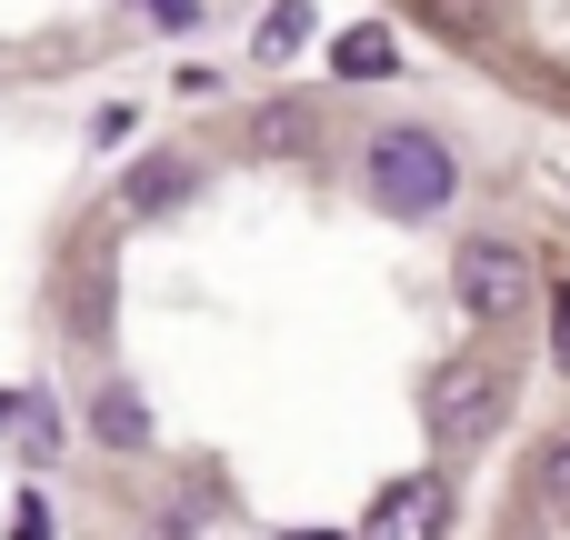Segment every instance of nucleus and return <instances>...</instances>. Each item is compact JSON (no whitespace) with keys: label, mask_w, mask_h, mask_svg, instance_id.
<instances>
[{"label":"nucleus","mask_w":570,"mask_h":540,"mask_svg":"<svg viewBox=\"0 0 570 540\" xmlns=\"http://www.w3.org/2000/svg\"><path fill=\"white\" fill-rule=\"evenodd\" d=\"M451 190H461V160H451L431 130H381V140H371V200H381V210L431 220V210H451Z\"/></svg>","instance_id":"obj_1"},{"label":"nucleus","mask_w":570,"mask_h":540,"mask_svg":"<svg viewBox=\"0 0 570 540\" xmlns=\"http://www.w3.org/2000/svg\"><path fill=\"white\" fill-rule=\"evenodd\" d=\"M451 281H461V311H481V321H511V311H531V261H521L511 240H461Z\"/></svg>","instance_id":"obj_2"},{"label":"nucleus","mask_w":570,"mask_h":540,"mask_svg":"<svg viewBox=\"0 0 570 540\" xmlns=\"http://www.w3.org/2000/svg\"><path fill=\"white\" fill-rule=\"evenodd\" d=\"M491 421H501V371L451 361V371H441V391H431V431H441V441H481Z\"/></svg>","instance_id":"obj_3"},{"label":"nucleus","mask_w":570,"mask_h":540,"mask_svg":"<svg viewBox=\"0 0 570 540\" xmlns=\"http://www.w3.org/2000/svg\"><path fill=\"white\" fill-rule=\"evenodd\" d=\"M451 521V491L421 471V481H391L381 501H371V531H441Z\"/></svg>","instance_id":"obj_4"},{"label":"nucleus","mask_w":570,"mask_h":540,"mask_svg":"<svg viewBox=\"0 0 570 540\" xmlns=\"http://www.w3.org/2000/svg\"><path fill=\"white\" fill-rule=\"evenodd\" d=\"M331 70H341V80H391V70H401V40H391L381 20H361V30L331 40Z\"/></svg>","instance_id":"obj_5"},{"label":"nucleus","mask_w":570,"mask_h":540,"mask_svg":"<svg viewBox=\"0 0 570 540\" xmlns=\"http://www.w3.org/2000/svg\"><path fill=\"white\" fill-rule=\"evenodd\" d=\"M90 431H100L110 451H140V441H150V401H140V391L120 381V391H100V411H90Z\"/></svg>","instance_id":"obj_6"},{"label":"nucleus","mask_w":570,"mask_h":540,"mask_svg":"<svg viewBox=\"0 0 570 540\" xmlns=\"http://www.w3.org/2000/svg\"><path fill=\"white\" fill-rule=\"evenodd\" d=\"M301 40H311V0H281V10L261 20V40H250V50H261V60H291Z\"/></svg>","instance_id":"obj_7"},{"label":"nucleus","mask_w":570,"mask_h":540,"mask_svg":"<svg viewBox=\"0 0 570 540\" xmlns=\"http://www.w3.org/2000/svg\"><path fill=\"white\" fill-rule=\"evenodd\" d=\"M180 190H190V170H180V160H150V170L130 180V210H170Z\"/></svg>","instance_id":"obj_8"},{"label":"nucleus","mask_w":570,"mask_h":540,"mask_svg":"<svg viewBox=\"0 0 570 540\" xmlns=\"http://www.w3.org/2000/svg\"><path fill=\"white\" fill-rule=\"evenodd\" d=\"M541 491H551V511H561V521H570V441H561V451H551V461H541Z\"/></svg>","instance_id":"obj_9"},{"label":"nucleus","mask_w":570,"mask_h":540,"mask_svg":"<svg viewBox=\"0 0 570 540\" xmlns=\"http://www.w3.org/2000/svg\"><path fill=\"white\" fill-rule=\"evenodd\" d=\"M140 20H160V30H190V20H200V0H140Z\"/></svg>","instance_id":"obj_10"},{"label":"nucleus","mask_w":570,"mask_h":540,"mask_svg":"<svg viewBox=\"0 0 570 540\" xmlns=\"http://www.w3.org/2000/svg\"><path fill=\"white\" fill-rule=\"evenodd\" d=\"M551 361H561V371H570V291H561V301H551Z\"/></svg>","instance_id":"obj_11"},{"label":"nucleus","mask_w":570,"mask_h":540,"mask_svg":"<svg viewBox=\"0 0 570 540\" xmlns=\"http://www.w3.org/2000/svg\"><path fill=\"white\" fill-rule=\"evenodd\" d=\"M0 431H10V401H0Z\"/></svg>","instance_id":"obj_12"}]
</instances>
